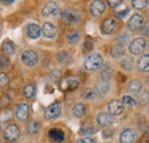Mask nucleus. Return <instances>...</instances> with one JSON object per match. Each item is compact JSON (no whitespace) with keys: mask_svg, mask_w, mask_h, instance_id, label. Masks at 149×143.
<instances>
[{"mask_svg":"<svg viewBox=\"0 0 149 143\" xmlns=\"http://www.w3.org/2000/svg\"><path fill=\"white\" fill-rule=\"evenodd\" d=\"M122 2H123V0H108V5H109L111 8H116V7H118Z\"/></svg>","mask_w":149,"mask_h":143,"instance_id":"a19ab883","label":"nucleus"},{"mask_svg":"<svg viewBox=\"0 0 149 143\" xmlns=\"http://www.w3.org/2000/svg\"><path fill=\"white\" fill-rule=\"evenodd\" d=\"M67 40L69 44L74 45V44H77L79 40H80V33L78 31H70L68 35H67Z\"/></svg>","mask_w":149,"mask_h":143,"instance_id":"393cba45","label":"nucleus"},{"mask_svg":"<svg viewBox=\"0 0 149 143\" xmlns=\"http://www.w3.org/2000/svg\"><path fill=\"white\" fill-rule=\"evenodd\" d=\"M109 90V81L108 80H103L101 79L100 81L96 83V86H95V92L97 95H106Z\"/></svg>","mask_w":149,"mask_h":143,"instance_id":"a211bd4d","label":"nucleus"},{"mask_svg":"<svg viewBox=\"0 0 149 143\" xmlns=\"http://www.w3.org/2000/svg\"><path fill=\"white\" fill-rule=\"evenodd\" d=\"M48 135H49V139L53 142H62L64 140V133L61 129H57V128L51 129Z\"/></svg>","mask_w":149,"mask_h":143,"instance_id":"aec40b11","label":"nucleus"},{"mask_svg":"<svg viewBox=\"0 0 149 143\" xmlns=\"http://www.w3.org/2000/svg\"><path fill=\"white\" fill-rule=\"evenodd\" d=\"M138 69L141 72H149V54L141 56L138 61Z\"/></svg>","mask_w":149,"mask_h":143,"instance_id":"6ab92c4d","label":"nucleus"},{"mask_svg":"<svg viewBox=\"0 0 149 143\" xmlns=\"http://www.w3.org/2000/svg\"><path fill=\"white\" fill-rule=\"evenodd\" d=\"M69 58H70V55L67 51H62V52L57 54V61L60 63H65V62L69 61Z\"/></svg>","mask_w":149,"mask_h":143,"instance_id":"2f4dec72","label":"nucleus"},{"mask_svg":"<svg viewBox=\"0 0 149 143\" xmlns=\"http://www.w3.org/2000/svg\"><path fill=\"white\" fill-rule=\"evenodd\" d=\"M149 5V0H132V6L135 9H145Z\"/></svg>","mask_w":149,"mask_h":143,"instance_id":"bb28decb","label":"nucleus"},{"mask_svg":"<svg viewBox=\"0 0 149 143\" xmlns=\"http://www.w3.org/2000/svg\"><path fill=\"white\" fill-rule=\"evenodd\" d=\"M96 121L100 126H103V127H107V126H110L112 124V118L111 115L109 113H106V112H101L97 115L96 117Z\"/></svg>","mask_w":149,"mask_h":143,"instance_id":"f3484780","label":"nucleus"},{"mask_svg":"<svg viewBox=\"0 0 149 143\" xmlns=\"http://www.w3.org/2000/svg\"><path fill=\"white\" fill-rule=\"evenodd\" d=\"M136 139V132L133 128H126L120 133L119 141L120 143H134Z\"/></svg>","mask_w":149,"mask_h":143,"instance_id":"ddd939ff","label":"nucleus"},{"mask_svg":"<svg viewBox=\"0 0 149 143\" xmlns=\"http://www.w3.org/2000/svg\"><path fill=\"white\" fill-rule=\"evenodd\" d=\"M122 103L124 104V106H129V107H136V101L130 96V95H124L123 96V99H122Z\"/></svg>","mask_w":149,"mask_h":143,"instance_id":"c756f323","label":"nucleus"},{"mask_svg":"<svg viewBox=\"0 0 149 143\" xmlns=\"http://www.w3.org/2000/svg\"><path fill=\"white\" fill-rule=\"evenodd\" d=\"M2 51L8 55H13L15 54V45L10 40H5L2 42Z\"/></svg>","mask_w":149,"mask_h":143,"instance_id":"b1692460","label":"nucleus"},{"mask_svg":"<svg viewBox=\"0 0 149 143\" xmlns=\"http://www.w3.org/2000/svg\"><path fill=\"white\" fill-rule=\"evenodd\" d=\"M143 25H145V19L142 17V15H140V14L132 15L127 22V28L133 32L141 30L143 28Z\"/></svg>","mask_w":149,"mask_h":143,"instance_id":"39448f33","label":"nucleus"},{"mask_svg":"<svg viewBox=\"0 0 149 143\" xmlns=\"http://www.w3.org/2000/svg\"><path fill=\"white\" fill-rule=\"evenodd\" d=\"M108 111L111 116H119L124 111V104L118 100H112L108 106Z\"/></svg>","mask_w":149,"mask_h":143,"instance_id":"4468645a","label":"nucleus"},{"mask_svg":"<svg viewBox=\"0 0 149 143\" xmlns=\"http://www.w3.org/2000/svg\"><path fill=\"white\" fill-rule=\"evenodd\" d=\"M147 47V40L142 37L135 38L134 40H132V42L129 46V51L132 55H140Z\"/></svg>","mask_w":149,"mask_h":143,"instance_id":"7ed1b4c3","label":"nucleus"},{"mask_svg":"<svg viewBox=\"0 0 149 143\" xmlns=\"http://www.w3.org/2000/svg\"><path fill=\"white\" fill-rule=\"evenodd\" d=\"M19 128L15 124H9V125L6 127L5 132H3V136L7 141H15L19 137Z\"/></svg>","mask_w":149,"mask_h":143,"instance_id":"6e6552de","label":"nucleus"},{"mask_svg":"<svg viewBox=\"0 0 149 143\" xmlns=\"http://www.w3.org/2000/svg\"><path fill=\"white\" fill-rule=\"evenodd\" d=\"M60 76H61V73H60V71H58L57 69H55V70H53V72L51 73L52 80H57V79L60 78Z\"/></svg>","mask_w":149,"mask_h":143,"instance_id":"79ce46f5","label":"nucleus"},{"mask_svg":"<svg viewBox=\"0 0 149 143\" xmlns=\"http://www.w3.org/2000/svg\"><path fill=\"white\" fill-rule=\"evenodd\" d=\"M8 67V58L3 55H0V68L1 69H5Z\"/></svg>","mask_w":149,"mask_h":143,"instance_id":"c9c22d12","label":"nucleus"},{"mask_svg":"<svg viewBox=\"0 0 149 143\" xmlns=\"http://www.w3.org/2000/svg\"><path fill=\"white\" fill-rule=\"evenodd\" d=\"M61 115V104L58 102L52 103L49 107H47L45 111V117L46 119H55Z\"/></svg>","mask_w":149,"mask_h":143,"instance_id":"f8f14e48","label":"nucleus"},{"mask_svg":"<svg viewBox=\"0 0 149 143\" xmlns=\"http://www.w3.org/2000/svg\"><path fill=\"white\" fill-rule=\"evenodd\" d=\"M60 19L67 25H76L80 21V15L72 8H64L60 12Z\"/></svg>","mask_w":149,"mask_h":143,"instance_id":"f257e3e1","label":"nucleus"},{"mask_svg":"<svg viewBox=\"0 0 149 143\" xmlns=\"http://www.w3.org/2000/svg\"><path fill=\"white\" fill-rule=\"evenodd\" d=\"M102 63H103L102 56L97 53H92L86 57V60H85V62H84V67H85L87 70L93 71V70L100 69L101 65H102Z\"/></svg>","mask_w":149,"mask_h":143,"instance_id":"f03ea898","label":"nucleus"},{"mask_svg":"<svg viewBox=\"0 0 149 143\" xmlns=\"http://www.w3.org/2000/svg\"><path fill=\"white\" fill-rule=\"evenodd\" d=\"M79 85V79L74 76H68L65 77L64 79H62L60 86H61V90H74L77 88Z\"/></svg>","mask_w":149,"mask_h":143,"instance_id":"9d476101","label":"nucleus"},{"mask_svg":"<svg viewBox=\"0 0 149 143\" xmlns=\"http://www.w3.org/2000/svg\"><path fill=\"white\" fill-rule=\"evenodd\" d=\"M129 13H130V9H129V8H124L123 10H117V12H116V16L123 18V17H125L126 14H129Z\"/></svg>","mask_w":149,"mask_h":143,"instance_id":"e433bc0d","label":"nucleus"},{"mask_svg":"<svg viewBox=\"0 0 149 143\" xmlns=\"http://www.w3.org/2000/svg\"><path fill=\"white\" fill-rule=\"evenodd\" d=\"M117 28V19L113 17H109L104 19L101 25V30L104 35H111Z\"/></svg>","mask_w":149,"mask_h":143,"instance_id":"9b49d317","label":"nucleus"},{"mask_svg":"<svg viewBox=\"0 0 149 143\" xmlns=\"http://www.w3.org/2000/svg\"><path fill=\"white\" fill-rule=\"evenodd\" d=\"M124 54V46L117 44L116 46H113L111 49V56L112 57H119Z\"/></svg>","mask_w":149,"mask_h":143,"instance_id":"cd10ccee","label":"nucleus"},{"mask_svg":"<svg viewBox=\"0 0 149 143\" xmlns=\"http://www.w3.org/2000/svg\"><path fill=\"white\" fill-rule=\"evenodd\" d=\"M36 93H37V88H36V85L35 84H29L24 87L23 90V94L26 99H33L36 96Z\"/></svg>","mask_w":149,"mask_h":143,"instance_id":"4be33fe9","label":"nucleus"},{"mask_svg":"<svg viewBox=\"0 0 149 143\" xmlns=\"http://www.w3.org/2000/svg\"><path fill=\"white\" fill-rule=\"evenodd\" d=\"M26 131H28L29 134H37L38 131H39V124H38V121H35V120L30 121L26 125Z\"/></svg>","mask_w":149,"mask_h":143,"instance_id":"c85d7f7f","label":"nucleus"},{"mask_svg":"<svg viewBox=\"0 0 149 143\" xmlns=\"http://www.w3.org/2000/svg\"><path fill=\"white\" fill-rule=\"evenodd\" d=\"M101 77H102L103 80H109V78L111 77V69H110V67H108V65L104 67V69L101 72Z\"/></svg>","mask_w":149,"mask_h":143,"instance_id":"473e14b6","label":"nucleus"},{"mask_svg":"<svg viewBox=\"0 0 149 143\" xmlns=\"http://www.w3.org/2000/svg\"><path fill=\"white\" fill-rule=\"evenodd\" d=\"M8 84H9V77L5 72H1L0 73V87H5Z\"/></svg>","mask_w":149,"mask_h":143,"instance_id":"72a5a7b5","label":"nucleus"},{"mask_svg":"<svg viewBox=\"0 0 149 143\" xmlns=\"http://www.w3.org/2000/svg\"><path fill=\"white\" fill-rule=\"evenodd\" d=\"M127 39H129V36H127V35H125V33L120 35V36L117 38V40H118V44H119V45H123V46H124V44L127 41Z\"/></svg>","mask_w":149,"mask_h":143,"instance_id":"58836bf2","label":"nucleus"},{"mask_svg":"<svg viewBox=\"0 0 149 143\" xmlns=\"http://www.w3.org/2000/svg\"><path fill=\"white\" fill-rule=\"evenodd\" d=\"M141 88H142V85L136 79L132 80L130 84H129V92H130L132 95H138L141 92Z\"/></svg>","mask_w":149,"mask_h":143,"instance_id":"412c9836","label":"nucleus"},{"mask_svg":"<svg viewBox=\"0 0 149 143\" xmlns=\"http://www.w3.org/2000/svg\"><path fill=\"white\" fill-rule=\"evenodd\" d=\"M122 67H123L125 70H131V69H132V63H131V60H129V58L123 60V61H122Z\"/></svg>","mask_w":149,"mask_h":143,"instance_id":"4c0bfd02","label":"nucleus"},{"mask_svg":"<svg viewBox=\"0 0 149 143\" xmlns=\"http://www.w3.org/2000/svg\"><path fill=\"white\" fill-rule=\"evenodd\" d=\"M96 95H97V94H96L95 90L91 88V87L84 88V90H81V96H83L84 99H86V100H92V99H94Z\"/></svg>","mask_w":149,"mask_h":143,"instance_id":"a878e982","label":"nucleus"},{"mask_svg":"<svg viewBox=\"0 0 149 143\" xmlns=\"http://www.w3.org/2000/svg\"><path fill=\"white\" fill-rule=\"evenodd\" d=\"M29 113H30L29 104H26L24 102H21V103H19L15 107V116H16V118L19 120H21V121L26 120L29 118Z\"/></svg>","mask_w":149,"mask_h":143,"instance_id":"1a4fd4ad","label":"nucleus"},{"mask_svg":"<svg viewBox=\"0 0 149 143\" xmlns=\"http://www.w3.org/2000/svg\"><path fill=\"white\" fill-rule=\"evenodd\" d=\"M26 35L31 39H38L41 35V29L37 23H29L26 25Z\"/></svg>","mask_w":149,"mask_h":143,"instance_id":"dca6fc26","label":"nucleus"},{"mask_svg":"<svg viewBox=\"0 0 149 143\" xmlns=\"http://www.w3.org/2000/svg\"><path fill=\"white\" fill-rule=\"evenodd\" d=\"M86 112L85 106L83 103H77L74 108H72V115L76 118H81Z\"/></svg>","mask_w":149,"mask_h":143,"instance_id":"5701e85b","label":"nucleus"},{"mask_svg":"<svg viewBox=\"0 0 149 143\" xmlns=\"http://www.w3.org/2000/svg\"><path fill=\"white\" fill-rule=\"evenodd\" d=\"M1 1V3H3V5H10V3H13L14 2V0H0Z\"/></svg>","mask_w":149,"mask_h":143,"instance_id":"c03bdc74","label":"nucleus"},{"mask_svg":"<svg viewBox=\"0 0 149 143\" xmlns=\"http://www.w3.org/2000/svg\"><path fill=\"white\" fill-rule=\"evenodd\" d=\"M104 10H106V2L102 0H93L90 3V13L94 17L102 15Z\"/></svg>","mask_w":149,"mask_h":143,"instance_id":"423d86ee","label":"nucleus"},{"mask_svg":"<svg viewBox=\"0 0 149 143\" xmlns=\"http://www.w3.org/2000/svg\"><path fill=\"white\" fill-rule=\"evenodd\" d=\"M58 9H60L58 3L54 0H49L42 6L41 14L44 16H53V15H56L58 13Z\"/></svg>","mask_w":149,"mask_h":143,"instance_id":"0eeeda50","label":"nucleus"},{"mask_svg":"<svg viewBox=\"0 0 149 143\" xmlns=\"http://www.w3.org/2000/svg\"><path fill=\"white\" fill-rule=\"evenodd\" d=\"M21 61L28 67H33L38 63V54L32 49H26L21 54Z\"/></svg>","mask_w":149,"mask_h":143,"instance_id":"20e7f679","label":"nucleus"},{"mask_svg":"<svg viewBox=\"0 0 149 143\" xmlns=\"http://www.w3.org/2000/svg\"><path fill=\"white\" fill-rule=\"evenodd\" d=\"M77 143H96V140L93 137H90V136H86V137H83L80 139Z\"/></svg>","mask_w":149,"mask_h":143,"instance_id":"ea45409f","label":"nucleus"},{"mask_svg":"<svg viewBox=\"0 0 149 143\" xmlns=\"http://www.w3.org/2000/svg\"><path fill=\"white\" fill-rule=\"evenodd\" d=\"M142 33H143L145 36L149 37V23L143 25V28H142Z\"/></svg>","mask_w":149,"mask_h":143,"instance_id":"37998d69","label":"nucleus"},{"mask_svg":"<svg viewBox=\"0 0 149 143\" xmlns=\"http://www.w3.org/2000/svg\"><path fill=\"white\" fill-rule=\"evenodd\" d=\"M149 103V92L148 90H145L142 94H141V97H140V104L141 106H146Z\"/></svg>","mask_w":149,"mask_h":143,"instance_id":"f704fd0d","label":"nucleus"},{"mask_svg":"<svg viewBox=\"0 0 149 143\" xmlns=\"http://www.w3.org/2000/svg\"><path fill=\"white\" fill-rule=\"evenodd\" d=\"M41 35L47 38V39H52L56 36V26L52 23V22H46L42 25L41 29Z\"/></svg>","mask_w":149,"mask_h":143,"instance_id":"2eb2a0df","label":"nucleus"},{"mask_svg":"<svg viewBox=\"0 0 149 143\" xmlns=\"http://www.w3.org/2000/svg\"><path fill=\"white\" fill-rule=\"evenodd\" d=\"M95 132H96V129L94 128L93 126L87 125V124H85L80 128V134H83V135H92Z\"/></svg>","mask_w":149,"mask_h":143,"instance_id":"7c9ffc66","label":"nucleus"}]
</instances>
